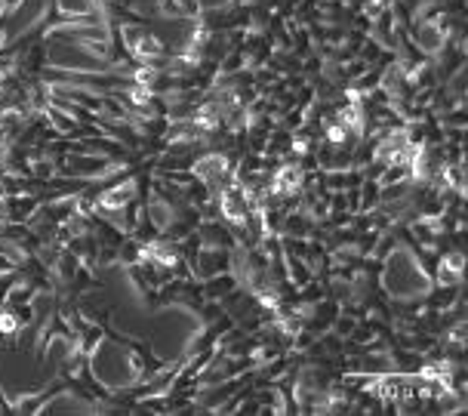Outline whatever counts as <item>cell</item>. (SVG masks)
<instances>
[{"instance_id":"obj_5","label":"cell","mask_w":468,"mask_h":416,"mask_svg":"<svg viewBox=\"0 0 468 416\" xmlns=\"http://www.w3.org/2000/svg\"><path fill=\"white\" fill-rule=\"evenodd\" d=\"M16 327H18L16 315H12V311H3V315H0V333H12Z\"/></svg>"},{"instance_id":"obj_6","label":"cell","mask_w":468,"mask_h":416,"mask_svg":"<svg viewBox=\"0 0 468 416\" xmlns=\"http://www.w3.org/2000/svg\"><path fill=\"white\" fill-rule=\"evenodd\" d=\"M16 3H18V0H0V16H3V13H10V10L16 7Z\"/></svg>"},{"instance_id":"obj_2","label":"cell","mask_w":468,"mask_h":416,"mask_svg":"<svg viewBox=\"0 0 468 416\" xmlns=\"http://www.w3.org/2000/svg\"><path fill=\"white\" fill-rule=\"evenodd\" d=\"M228 161L225 157H219V155H209V157H203L200 164H197V176H200V182L203 185H209V188H225V182H228Z\"/></svg>"},{"instance_id":"obj_1","label":"cell","mask_w":468,"mask_h":416,"mask_svg":"<svg viewBox=\"0 0 468 416\" xmlns=\"http://www.w3.org/2000/svg\"><path fill=\"white\" fill-rule=\"evenodd\" d=\"M123 38H127L129 53H133L135 59H142V62H151V59L160 56V40L151 38V34L135 31V28H123Z\"/></svg>"},{"instance_id":"obj_3","label":"cell","mask_w":468,"mask_h":416,"mask_svg":"<svg viewBox=\"0 0 468 416\" xmlns=\"http://www.w3.org/2000/svg\"><path fill=\"white\" fill-rule=\"evenodd\" d=\"M299 182H302L299 167H293V164H287V167H281V170H277V176H274V192H277V194L296 192V188H299Z\"/></svg>"},{"instance_id":"obj_4","label":"cell","mask_w":468,"mask_h":416,"mask_svg":"<svg viewBox=\"0 0 468 416\" xmlns=\"http://www.w3.org/2000/svg\"><path fill=\"white\" fill-rule=\"evenodd\" d=\"M129 198H133V182H127V185H120V188H114V192H108L102 198V204L111 207V210H117V207H123Z\"/></svg>"}]
</instances>
